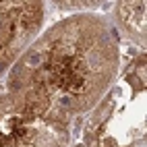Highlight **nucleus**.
I'll return each instance as SVG.
<instances>
[{"label": "nucleus", "instance_id": "obj_1", "mask_svg": "<svg viewBox=\"0 0 147 147\" xmlns=\"http://www.w3.org/2000/svg\"><path fill=\"white\" fill-rule=\"evenodd\" d=\"M114 52L104 27L91 19L58 25L13 73L17 97L58 118L56 110L87 108L112 75Z\"/></svg>", "mask_w": 147, "mask_h": 147}, {"label": "nucleus", "instance_id": "obj_2", "mask_svg": "<svg viewBox=\"0 0 147 147\" xmlns=\"http://www.w3.org/2000/svg\"><path fill=\"white\" fill-rule=\"evenodd\" d=\"M60 120L19 97H0V147H60Z\"/></svg>", "mask_w": 147, "mask_h": 147}, {"label": "nucleus", "instance_id": "obj_3", "mask_svg": "<svg viewBox=\"0 0 147 147\" xmlns=\"http://www.w3.org/2000/svg\"><path fill=\"white\" fill-rule=\"evenodd\" d=\"M42 21L37 2H2L0 4V71L15 58Z\"/></svg>", "mask_w": 147, "mask_h": 147}]
</instances>
